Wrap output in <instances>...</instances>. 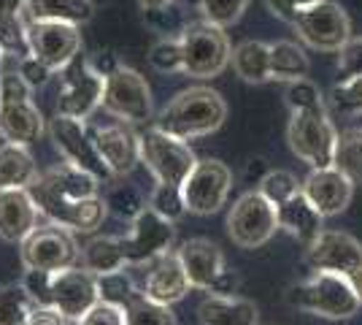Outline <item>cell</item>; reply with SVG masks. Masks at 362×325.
<instances>
[{"instance_id":"16","label":"cell","mask_w":362,"mask_h":325,"mask_svg":"<svg viewBox=\"0 0 362 325\" xmlns=\"http://www.w3.org/2000/svg\"><path fill=\"white\" fill-rule=\"evenodd\" d=\"M103 93H106V79L95 74L87 57H76L65 71H62V87L57 95V114L74 117V120H87L98 106H103Z\"/></svg>"},{"instance_id":"55","label":"cell","mask_w":362,"mask_h":325,"mask_svg":"<svg viewBox=\"0 0 362 325\" xmlns=\"http://www.w3.org/2000/svg\"><path fill=\"white\" fill-rule=\"evenodd\" d=\"M138 3H141L144 11H151V8H165V6H170L173 0H138Z\"/></svg>"},{"instance_id":"57","label":"cell","mask_w":362,"mask_h":325,"mask_svg":"<svg viewBox=\"0 0 362 325\" xmlns=\"http://www.w3.org/2000/svg\"><path fill=\"white\" fill-rule=\"evenodd\" d=\"M25 325H28V323H25Z\"/></svg>"},{"instance_id":"34","label":"cell","mask_w":362,"mask_h":325,"mask_svg":"<svg viewBox=\"0 0 362 325\" xmlns=\"http://www.w3.org/2000/svg\"><path fill=\"white\" fill-rule=\"evenodd\" d=\"M38 304L22 287V282L0 287V325H25L30 320V312Z\"/></svg>"},{"instance_id":"29","label":"cell","mask_w":362,"mask_h":325,"mask_svg":"<svg viewBox=\"0 0 362 325\" xmlns=\"http://www.w3.org/2000/svg\"><path fill=\"white\" fill-rule=\"evenodd\" d=\"M233 71L246 84H265L271 81V44L265 41H241L233 47Z\"/></svg>"},{"instance_id":"24","label":"cell","mask_w":362,"mask_h":325,"mask_svg":"<svg viewBox=\"0 0 362 325\" xmlns=\"http://www.w3.org/2000/svg\"><path fill=\"white\" fill-rule=\"evenodd\" d=\"M259 312L255 301L243 295H206L197 304L200 325H257Z\"/></svg>"},{"instance_id":"48","label":"cell","mask_w":362,"mask_h":325,"mask_svg":"<svg viewBox=\"0 0 362 325\" xmlns=\"http://www.w3.org/2000/svg\"><path fill=\"white\" fill-rule=\"evenodd\" d=\"M146 22H149L151 28H157V30L163 33H170V30H184V22H181V11L173 8V3L165 6V8H151L146 11Z\"/></svg>"},{"instance_id":"19","label":"cell","mask_w":362,"mask_h":325,"mask_svg":"<svg viewBox=\"0 0 362 325\" xmlns=\"http://www.w3.org/2000/svg\"><path fill=\"white\" fill-rule=\"evenodd\" d=\"M90 136L98 147V155L103 157L111 176H127L130 171L141 163V144L138 133L127 122H108V125H92Z\"/></svg>"},{"instance_id":"52","label":"cell","mask_w":362,"mask_h":325,"mask_svg":"<svg viewBox=\"0 0 362 325\" xmlns=\"http://www.w3.org/2000/svg\"><path fill=\"white\" fill-rule=\"evenodd\" d=\"M238 287H241V277H238L235 271H227V268H225V271L216 277V282L209 287V293H214V295H235V293H238Z\"/></svg>"},{"instance_id":"23","label":"cell","mask_w":362,"mask_h":325,"mask_svg":"<svg viewBox=\"0 0 362 325\" xmlns=\"http://www.w3.org/2000/svg\"><path fill=\"white\" fill-rule=\"evenodd\" d=\"M44 114L33 101L0 103V136L6 139V144L30 147L44 136Z\"/></svg>"},{"instance_id":"46","label":"cell","mask_w":362,"mask_h":325,"mask_svg":"<svg viewBox=\"0 0 362 325\" xmlns=\"http://www.w3.org/2000/svg\"><path fill=\"white\" fill-rule=\"evenodd\" d=\"M78 325H124V309H122V307H114V304L98 301V304L78 320Z\"/></svg>"},{"instance_id":"47","label":"cell","mask_w":362,"mask_h":325,"mask_svg":"<svg viewBox=\"0 0 362 325\" xmlns=\"http://www.w3.org/2000/svg\"><path fill=\"white\" fill-rule=\"evenodd\" d=\"M317 3H319V0H265L268 11H271L276 19L287 22V25H292V22H295V19H298L305 8L317 6Z\"/></svg>"},{"instance_id":"6","label":"cell","mask_w":362,"mask_h":325,"mask_svg":"<svg viewBox=\"0 0 362 325\" xmlns=\"http://www.w3.org/2000/svg\"><path fill=\"white\" fill-rule=\"evenodd\" d=\"M81 261V247L76 241V233L54 225V222H46L38 225L35 231L19 244V263L25 271H62V268H71L78 266Z\"/></svg>"},{"instance_id":"51","label":"cell","mask_w":362,"mask_h":325,"mask_svg":"<svg viewBox=\"0 0 362 325\" xmlns=\"http://www.w3.org/2000/svg\"><path fill=\"white\" fill-rule=\"evenodd\" d=\"M28 325H71V320L65 314H60L54 307H35L30 312Z\"/></svg>"},{"instance_id":"40","label":"cell","mask_w":362,"mask_h":325,"mask_svg":"<svg viewBox=\"0 0 362 325\" xmlns=\"http://www.w3.org/2000/svg\"><path fill=\"white\" fill-rule=\"evenodd\" d=\"M149 206L160 217H165L170 222H176L187 215V206L181 198V187H168V185H154L149 193Z\"/></svg>"},{"instance_id":"39","label":"cell","mask_w":362,"mask_h":325,"mask_svg":"<svg viewBox=\"0 0 362 325\" xmlns=\"http://www.w3.org/2000/svg\"><path fill=\"white\" fill-rule=\"evenodd\" d=\"M246 6L249 0H197V11L203 14V19L219 28L235 25L246 11Z\"/></svg>"},{"instance_id":"26","label":"cell","mask_w":362,"mask_h":325,"mask_svg":"<svg viewBox=\"0 0 362 325\" xmlns=\"http://www.w3.org/2000/svg\"><path fill=\"white\" fill-rule=\"evenodd\" d=\"M38 182L46 185L49 190H54L62 198H74V201H87V198H98L103 182H98L92 173L81 169H74L68 163L52 166L49 171L38 173Z\"/></svg>"},{"instance_id":"50","label":"cell","mask_w":362,"mask_h":325,"mask_svg":"<svg viewBox=\"0 0 362 325\" xmlns=\"http://www.w3.org/2000/svg\"><path fill=\"white\" fill-rule=\"evenodd\" d=\"M87 62H90L92 71H95V74H100L103 79H108L122 65L114 49H100V52H95L92 57H87Z\"/></svg>"},{"instance_id":"49","label":"cell","mask_w":362,"mask_h":325,"mask_svg":"<svg viewBox=\"0 0 362 325\" xmlns=\"http://www.w3.org/2000/svg\"><path fill=\"white\" fill-rule=\"evenodd\" d=\"M16 71H19V76L25 79V84H28L30 90H38V87H44L46 81H49V76H52V71L46 68L44 62L35 60V57H25V60H19Z\"/></svg>"},{"instance_id":"11","label":"cell","mask_w":362,"mask_h":325,"mask_svg":"<svg viewBox=\"0 0 362 325\" xmlns=\"http://www.w3.org/2000/svg\"><path fill=\"white\" fill-rule=\"evenodd\" d=\"M103 108L114 120L127 125H144L154 114L149 81L138 74L136 68L119 65L106 79V93H103Z\"/></svg>"},{"instance_id":"32","label":"cell","mask_w":362,"mask_h":325,"mask_svg":"<svg viewBox=\"0 0 362 325\" xmlns=\"http://www.w3.org/2000/svg\"><path fill=\"white\" fill-rule=\"evenodd\" d=\"M103 201H106V209L111 215L119 217V219H127V222H133L149 206V198L141 193V187L133 185V182H124V176H114L108 182Z\"/></svg>"},{"instance_id":"41","label":"cell","mask_w":362,"mask_h":325,"mask_svg":"<svg viewBox=\"0 0 362 325\" xmlns=\"http://www.w3.org/2000/svg\"><path fill=\"white\" fill-rule=\"evenodd\" d=\"M149 62H151V68L160 71V74H176V71H181L179 35H176V38H160V41L149 49Z\"/></svg>"},{"instance_id":"9","label":"cell","mask_w":362,"mask_h":325,"mask_svg":"<svg viewBox=\"0 0 362 325\" xmlns=\"http://www.w3.org/2000/svg\"><path fill=\"white\" fill-rule=\"evenodd\" d=\"M292 28L303 44L317 52H341L351 38V22L341 3L335 0H319L317 6L305 8Z\"/></svg>"},{"instance_id":"38","label":"cell","mask_w":362,"mask_h":325,"mask_svg":"<svg viewBox=\"0 0 362 325\" xmlns=\"http://www.w3.org/2000/svg\"><path fill=\"white\" fill-rule=\"evenodd\" d=\"M257 190H259L273 206H279V203L289 201L292 195L300 193V182H298V176H295L292 171L271 169L268 173H265V179L257 185Z\"/></svg>"},{"instance_id":"14","label":"cell","mask_w":362,"mask_h":325,"mask_svg":"<svg viewBox=\"0 0 362 325\" xmlns=\"http://www.w3.org/2000/svg\"><path fill=\"white\" fill-rule=\"evenodd\" d=\"M28 47L30 57L44 62L54 74L65 71L81 55L84 38L81 30L68 22H28Z\"/></svg>"},{"instance_id":"25","label":"cell","mask_w":362,"mask_h":325,"mask_svg":"<svg viewBox=\"0 0 362 325\" xmlns=\"http://www.w3.org/2000/svg\"><path fill=\"white\" fill-rule=\"evenodd\" d=\"M276 215H279V231H287L292 239L300 241L303 247H308L319 233L325 231V228H322V219H325V217L305 201L303 193L292 195L289 201L279 203V206H276Z\"/></svg>"},{"instance_id":"36","label":"cell","mask_w":362,"mask_h":325,"mask_svg":"<svg viewBox=\"0 0 362 325\" xmlns=\"http://www.w3.org/2000/svg\"><path fill=\"white\" fill-rule=\"evenodd\" d=\"M124 325H179L170 307L157 304L146 295H136L124 307Z\"/></svg>"},{"instance_id":"30","label":"cell","mask_w":362,"mask_h":325,"mask_svg":"<svg viewBox=\"0 0 362 325\" xmlns=\"http://www.w3.org/2000/svg\"><path fill=\"white\" fill-rule=\"evenodd\" d=\"M81 266H84L90 274H95V277L127 268L122 236H95V239H90V241L81 247Z\"/></svg>"},{"instance_id":"13","label":"cell","mask_w":362,"mask_h":325,"mask_svg":"<svg viewBox=\"0 0 362 325\" xmlns=\"http://www.w3.org/2000/svg\"><path fill=\"white\" fill-rule=\"evenodd\" d=\"M233 190V171L222 160H197L192 173L181 185V198L189 215H216Z\"/></svg>"},{"instance_id":"37","label":"cell","mask_w":362,"mask_h":325,"mask_svg":"<svg viewBox=\"0 0 362 325\" xmlns=\"http://www.w3.org/2000/svg\"><path fill=\"white\" fill-rule=\"evenodd\" d=\"M327 103L332 114H341V117H362V76L344 79L341 84L332 87Z\"/></svg>"},{"instance_id":"4","label":"cell","mask_w":362,"mask_h":325,"mask_svg":"<svg viewBox=\"0 0 362 325\" xmlns=\"http://www.w3.org/2000/svg\"><path fill=\"white\" fill-rule=\"evenodd\" d=\"M287 141L295 157H300L303 163H308L311 169L332 166L338 127L332 122L327 103L314 108H303V111H289Z\"/></svg>"},{"instance_id":"3","label":"cell","mask_w":362,"mask_h":325,"mask_svg":"<svg viewBox=\"0 0 362 325\" xmlns=\"http://www.w3.org/2000/svg\"><path fill=\"white\" fill-rule=\"evenodd\" d=\"M181 44V74L192 79H214L230 65L233 44L225 28L197 19L184 25L179 33Z\"/></svg>"},{"instance_id":"27","label":"cell","mask_w":362,"mask_h":325,"mask_svg":"<svg viewBox=\"0 0 362 325\" xmlns=\"http://www.w3.org/2000/svg\"><path fill=\"white\" fill-rule=\"evenodd\" d=\"M25 19L28 22H68V25H87L95 14L92 0H25Z\"/></svg>"},{"instance_id":"54","label":"cell","mask_w":362,"mask_h":325,"mask_svg":"<svg viewBox=\"0 0 362 325\" xmlns=\"http://www.w3.org/2000/svg\"><path fill=\"white\" fill-rule=\"evenodd\" d=\"M25 0H0V22L14 19V16H25Z\"/></svg>"},{"instance_id":"8","label":"cell","mask_w":362,"mask_h":325,"mask_svg":"<svg viewBox=\"0 0 362 325\" xmlns=\"http://www.w3.org/2000/svg\"><path fill=\"white\" fill-rule=\"evenodd\" d=\"M305 266L311 271H332L351 282L362 301V244L346 231H322L305 247Z\"/></svg>"},{"instance_id":"28","label":"cell","mask_w":362,"mask_h":325,"mask_svg":"<svg viewBox=\"0 0 362 325\" xmlns=\"http://www.w3.org/2000/svg\"><path fill=\"white\" fill-rule=\"evenodd\" d=\"M38 179V166L28 147L3 144L0 147V190H30Z\"/></svg>"},{"instance_id":"21","label":"cell","mask_w":362,"mask_h":325,"mask_svg":"<svg viewBox=\"0 0 362 325\" xmlns=\"http://www.w3.org/2000/svg\"><path fill=\"white\" fill-rule=\"evenodd\" d=\"M38 206L30 190H0V239L22 244L38 228Z\"/></svg>"},{"instance_id":"56","label":"cell","mask_w":362,"mask_h":325,"mask_svg":"<svg viewBox=\"0 0 362 325\" xmlns=\"http://www.w3.org/2000/svg\"><path fill=\"white\" fill-rule=\"evenodd\" d=\"M3 57H6V55H3V47H0V76H3Z\"/></svg>"},{"instance_id":"18","label":"cell","mask_w":362,"mask_h":325,"mask_svg":"<svg viewBox=\"0 0 362 325\" xmlns=\"http://www.w3.org/2000/svg\"><path fill=\"white\" fill-rule=\"evenodd\" d=\"M98 282L84 266H71L52 274V307L65 314L71 323H78L98 304Z\"/></svg>"},{"instance_id":"44","label":"cell","mask_w":362,"mask_h":325,"mask_svg":"<svg viewBox=\"0 0 362 325\" xmlns=\"http://www.w3.org/2000/svg\"><path fill=\"white\" fill-rule=\"evenodd\" d=\"M338 74L344 79L362 76V38H349V44L338 52Z\"/></svg>"},{"instance_id":"20","label":"cell","mask_w":362,"mask_h":325,"mask_svg":"<svg viewBox=\"0 0 362 325\" xmlns=\"http://www.w3.org/2000/svg\"><path fill=\"white\" fill-rule=\"evenodd\" d=\"M300 193L322 217H335L349 209L354 198V185L335 166H327V169H311V173L303 179Z\"/></svg>"},{"instance_id":"17","label":"cell","mask_w":362,"mask_h":325,"mask_svg":"<svg viewBox=\"0 0 362 325\" xmlns=\"http://www.w3.org/2000/svg\"><path fill=\"white\" fill-rule=\"evenodd\" d=\"M173 239H176L173 222L165 219V217H160L151 206H146V209L130 222V233L122 239L127 266L149 263L154 258L170 252Z\"/></svg>"},{"instance_id":"43","label":"cell","mask_w":362,"mask_h":325,"mask_svg":"<svg viewBox=\"0 0 362 325\" xmlns=\"http://www.w3.org/2000/svg\"><path fill=\"white\" fill-rule=\"evenodd\" d=\"M19 282L38 307H52V274L49 271H25V277Z\"/></svg>"},{"instance_id":"5","label":"cell","mask_w":362,"mask_h":325,"mask_svg":"<svg viewBox=\"0 0 362 325\" xmlns=\"http://www.w3.org/2000/svg\"><path fill=\"white\" fill-rule=\"evenodd\" d=\"M138 144H141V163L151 171L154 185L181 187L197 166V157L187 141L173 139L157 127L138 133Z\"/></svg>"},{"instance_id":"1","label":"cell","mask_w":362,"mask_h":325,"mask_svg":"<svg viewBox=\"0 0 362 325\" xmlns=\"http://www.w3.org/2000/svg\"><path fill=\"white\" fill-rule=\"evenodd\" d=\"M227 120L225 98L211 87H187L157 114L154 127L179 141H195L216 133Z\"/></svg>"},{"instance_id":"45","label":"cell","mask_w":362,"mask_h":325,"mask_svg":"<svg viewBox=\"0 0 362 325\" xmlns=\"http://www.w3.org/2000/svg\"><path fill=\"white\" fill-rule=\"evenodd\" d=\"M30 87L25 84V79L19 76V71H3L0 76V103H14V101H30Z\"/></svg>"},{"instance_id":"12","label":"cell","mask_w":362,"mask_h":325,"mask_svg":"<svg viewBox=\"0 0 362 325\" xmlns=\"http://www.w3.org/2000/svg\"><path fill=\"white\" fill-rule=\"evenodd\" d=\"M30 195L41 217H46L49 222L54 225H62L74 233H92L98 231L106 219L108 209L103 195L98 198H87V201H74V198H62L54 190H49L46 185H41L38 179L33 182Z\"/></svg>"},{"instance_id":"2","label":"cell","mask_w":362,"mask_h":325,"mask_svg":"<svg viewBox=\"0 0 362 325\" xmlns=\"http://www.w3.org/2000/svg\"><path fill=\"white\" fill-rule=\"evenodd\" d=\"M287 304L322 320H351L362 309L351 282L332 271H311V277L287 287Z\"/></svg>"},{"instance_id":"33","label":"cell","mask_w":362,"mask_h":325,"mask_svg":"<svg viewBox=\"0 0 362 325\" xmlns=\"http://www.w3.org/2000/svg\"><path fill=\"white\" fill-rule=\"evenodd\" d=\"M332 166L349 176L351 185H362V127H346L338 133Z\"/></svg>"},{"instance_id":"10","label":"cell","mask_w":362,"mask_h":325,"mask_svg":"<svg viewBox=\"0 0 362 325\" xmlns=\"http://www.w3.org/2000/svg\"><path fill=\"white\" fill-rule=\"evenodd\" d=\"M49 139L54 144V149L60 152L62 163L87 171V173H92L103 185H108L114 179L108 166L103 163V157L98 155V147H95V141L90 136V127L84 125V120L54 114V120L49 122Z\"/></svg>"},{"instance_id":"15","label":"cell","mask_w":362,"mask_h":325,"mask_svg":"<svg viewBox=\"0 0 362 325\" xmlns=\"http://www.w3.org/2000/svg\"><path fill=\"white\" fill-rule=\"evenodd\" d=\"M127 271L136 279L141 295H146L157 304H165V307L179 304L181 298L192 290L176 252H165V255L154 258L149 263L127 266Z\"/></svg>"},{"instance_id":"42","label":"cell","mask_w":362,"mask_h":325,"mask_svg":"<svg viewBox=\"0 0 362 325\" xmlns=\"http://www.w3.org/2000/svg\"><path fill=\"white\" fill-rule=\"evenodd\" d=\"M284 101H287L289 111H303V108H314V106H322V103H325L322 90H319L311 79L289 81L287 93H284Z\"/></svg>"},{"instance_id":"7","label":"cell","mask_w":362,"mask_h":325,"mask_svg":"<svg viewBox=\"0 0 362 325\" xmlns=\"http://www.w3.org/2000/svg\"><path fill=\"white\" fill-rule=\"evenodd\" d=\"M279 231V215L259 190L243 193L227 212V236L235 247L259 249Z\"/></svg>"},{"instance_id":"35","label":"cell","mask_w":362,"mask_h":325,"mask_svg":"<svg viewBox=\"0 0 362 325\" xmlns=\"http://www.w3.org/2000/svg\"><path fill=\"white\" fill-rule=\"evenodd\" d=\"M95 282H98V298H100L103 304H114V307H122V309H124L136 295H141L136 279H133V274H130L127 268L111 271V274H100V277H95Z\"/></svg>"},{"instance_id":"31","label":"cell","mask_w":362,"mask_h":325,"mask_svg":"<svg viewBox=\"0 0 362 325\" xmlns=\"http://www.w3.org/2000/svg\"><path fill=\"white\" fill-rule=\"evenodd\" d=\"M311 60L298 41H273L271 44V79L276 81H298L308 79Z\"/></svg>"},{"instance_id":"53","label":"cell","mask_w":362,"mask_h":325,"mask_svg":"<svg viewBox=\"0 0 362 325\" xmlns=\"http://www.w3.org/2000/svg\"><path fill=\"white\" fill-rule=\"evenodd\" d=\"M268 171L271 169H268L265 157H252V160L246 163V169H243V179H246V185H259Z\"/></svg>"},{"instance_id":"22","label":"cell","mask_w":362,"mask_h":325,"mask_svg":"<svg viewBox=\"0 0 362 325\" xmlns=\"http://www.w3.org/2000/svg\"><path fill=\"white\" fill-rule=\"evenodd\" d=\"M176 255H179L181 266L187 271L189 285L197 290H209L216 282V277L227 268L222 249L216 247L211 239H187L176 249Z\"/></svg>"}]
</instances>
